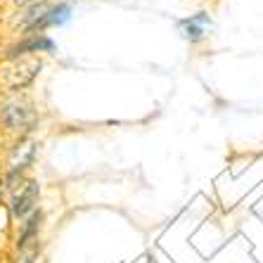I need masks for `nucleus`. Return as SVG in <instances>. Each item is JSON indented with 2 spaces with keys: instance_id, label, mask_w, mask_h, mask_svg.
<instances>
[{
  "instance_id": "f257e3e1",
  "label": "nucleus",
  "mask_w": 263,
  "mask_h": 263,
  "mask_svg": "<svg viewBox=\"0 0 263 263\" xmlns=\"http://www.w3.org/2000/svg\"><path fill=\"white\" fill-rule=\"evenodd\" d=\"M36 111L26 95H12L0 104V123L5 130L17 135H26L36 128Z\"/></svg>"
},
{
  "instance_id": "f03ea898",
  "label": "nucleus",
  "mask_w": 263,
  "mask_h": 263,
  "mask_svg": "<svg viewBox=\"0 0 263 263\" xmlns=\"http://www.w3.org/2000/svg\"><path fill=\"white\" fill-rule=\"evenodd\" d=\"M38 71H41V60L33 55H24L0 71V81L10 90H22L36 79Z\"/></svg>"
},
{
  "instance_id": "7ed1b4c3",
  "label": "nucleus",
  "mask_w": 263,
  "mask_h": 263,
  "mask_svg": "<svg viewBox=\"0 0 263 263\" xmlns=\"http://www.w3.org/2000/svg\"><path fill=\"white\" fill-rule=\"evenodd\" d=\"M38 197H41V187H38L36 180H26L19 192L12 197V214L17 218H26V216L36 209L38 204Z\"/></svg>"
},
{
  "instance_id": "20e7f679",
  "label": "nucleus",
  "mask_w": 263,
  "mask_h": 263,
  "mask_svg": "<svg viewBox=\"0 0 263 263\" xmlns=\"http://www.w3.org/2000/svg\"><path fill=\"white\" fill-rule=\"evenodd\" d=\"M33 157H36V142L19 140L12 147V152H10V171L12 173L24 171L26 166L33 164Z\"/></svg>"
},
{
  "instance_id": "39448f33",
  "label": "nucleus",
  "mask_w": 263,
  "mask_h": 263,
  "mask_svg": "<svg viewBox=\"0 0 263 263\" xmlns=\"http://www.w3.org/2000/svg\"><path fill=\"white\" fill-rule=\"evenodd\" d=\"M41 50H45V52H52L55 50V43L50 41V38L45 36H33L29 38V41H22V43H17L14 48H10V57H17V55H29V52H41Z\"/></svg>"
},
{
  "instance_id": "423d86ee",
  "label": "nucleus",
  "mask_w": 263,
  "mask_h": 263,
  "mask_svg": "<svg viewBox=\"0 0 263 263\" xmlns=\"http://www.w3.org/2000/svg\"><path fill=\"white\" fill-rule=\"evenodd\" d=\"M206 17L204 14H199V17H192V19H185V22H180V29H183V36L187 38V41H192V43H197V41H202L204 36H206Z\"/></svg>"
},
{
  "instance_id": "0eeeda50",
  "label": "nucleus",
  "mask_w": 263,
  "mask_h": 263,
  "mask_svg": "<svg viewBox=\"0 0 263 263\" xmlns=\"http://www.w3.org/2000/svg\"><path fill=\"white\" fill-rule=\"evenodd\" d=\"M38 228H41V211H33V216L24 223V230L19 235V249H26L31 242H36Z\"/></svg>"
},
{
  "instance_id": "6e6552de",
  "label": "nucleus",
  "mask_w": 263,
  "mask_h": 263,
  "mask_svg": "<svg viewBox=\"0 0 263 263\" xmlns=\"http://www.w3.org/2000/svg\"><path fill=\"white\" fill-rule=\"evenodd\" d=\"M12 3L19 7H29V5H36V3H43V0H12Z\"/></svg>"
}]
</instances>
